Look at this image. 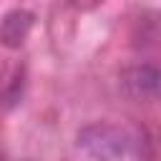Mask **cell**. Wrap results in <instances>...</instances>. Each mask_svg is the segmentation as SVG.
Returning a JSON list of instances; mask_svg holds the SVG:
<instances>
[{"mask_svg": "<svg viewBox=\"0 0 161 161\" xmlns=\"http://www.w3.org/2000/svg\"><path fill=\"white\" fill-rule=\"evenodd\" d=\"M0 161H8V158H5V153H0Z\"/></svg>", "mask_w": 161, "mask_h": 161, "instance_id": "277c9868", "label": "cell"}, {"mask_svg": "<svg viewBox=\"0 0 161 161\" xmlns=\"http://www.w3.org/2000/svg\"><path fill=\"white\" fill-rule=\"evenodd\" d=\"M75 146L91 161H121L131 148V138L121 126L98 121V123H88L78 131Z\"/></svg>", "mask_w": 161, "mask_h": 161, "instance_id": "6da1fadb", "label": "cell"}, {"mask_svg": "<svg viewBox=\"0 0 161 161\" xmlns=\"http://www.w3.org/2000/svg\"><path fill=\"white\" fill-rule=\"evenodd\" d=\"M33 20H35V15L30 10H23V8L5 13L0 20V43L5 48H13V50L20 48L28 38L30 28H33Z\"/></svg>", "mask_w": 161, "mask_h": 161, "instance_id": "3957f363", "label": "cell"}, {"mask_svg": "<svg viewBox=\"0 0 161 161\" xmlns=\"http://www.w3.org/2000/svg\"><path fill=\"white\" fill-rule=\"evenodd\" d=\"M118 88L131 101H161V65L133 63L121 70Z\"/></svg>", "mask_w": 161, "mask_h": 161, "instance_id": "7a4b0ae2", "label": "cell"}]
</instances>
